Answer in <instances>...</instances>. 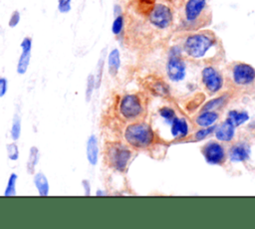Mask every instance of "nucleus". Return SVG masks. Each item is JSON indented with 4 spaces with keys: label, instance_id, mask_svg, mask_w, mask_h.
Segmentation results:
<instances>
[{
    "label": "nucleus",
    "instance_id": "obj_1",
    "mask_svg": "<svg viewBox=\"0 0 255 229\" xmlns=\"http://www.w3.org/2000/svg\"><path fill=\"white\" fill-rule=\"evenodd\" d=\"M182 52L193 61L216 62L224 56V51L218 37L209 30H201L185 37Z\"/></svg>",
    "mask_w": 255,
    "mask_h": 229
},
{
    "label": "nucleus",
    "instance_id": "obj_2",
    "mask_svg": "<svg viewBox=\"0 0 255 229\" xmlns=\"http://www.w3.org/2000/svg\"><path fill=\"white\" fill-rule=\"evenodd\" d=\"M211 22V10L207 0H185L182 7L183 30H198Z\"/></svg>",
    "mask_w": 255,
    "mask_h": 229
},
{
    "label": "nucleus",
    "instance_id": "obj_3",
    "mask_svg": "<svg viewBox=\"0 0 255 229\" xmlns=\"http://www.w3.org/2000/svg\"><path fill=\"white\" fill-rule=\"evenodd\" d=\"M125 138L134 147H147L152 143L154 133L148 124L136 122L128 125L125 130Z\"/></svg>",
    "mask_w": 255,
    "mask_h": 229
},
{
    "label": "nucleus",
    "instance_id": "obj_4",
    "mask_svg": "<svg viewBox=\"0 0 255 229\" xmlns=\"http://www.w3.org/2000/svg\"><path fill=\"white\" fill-rule=\"evenodd\" d=\"M182 50L178 46L171 47L166 63V74L173 82H179L185 77L186 66L182 58Z\"/></svg>",
    "mask_w": 255,
    "mask_h": 229
},
{
    "label": "nucleus",
    "instance_id": "obj_5",
    "mask_svg": "<svg viewBox=\"0 0 255 229\" xmlns=\"http://www.w3.org/2000/svg\"><path fill=\"white\" fill-rule=\"evenodd\" d=\"M149 23L160 30L168 28L173 21L171 9L163 3H155L147 13Z\"/></svg>",
    "mask_w": 255,
    "mask_h": 229
},
{
    "label": "nucleus",
    "instance_id": "obj_6",
    "mask_svg": "<svg viewBox=\"0 0 255 229\" xmlns=\"http://www.w3.org/2000/svg\"><path fill=\"white\" fill-rule=\"evenodd\" d=\"M130 158V151L128 147L113 143L107 147V160L111 167L118 171H124Z\"/></svg>",
    "mask_w": 255,
    "mask_h": 229
},
{
    "label": "nucleus",
    "instance_id": "obj_7",
    "mask_svg": "<svg viewBox=\"0 0 255 229\" xmlns=\"http://www.w3.org/2000/svg\"><path fill=\"white\" fill-rule=\"evenodd\" d=\"M231 79L237 86H250L255 82V69L246 63H233L231 66Z\"/></svg>",
    "mask_w": 255,
    "mask_h": 229
},
{
    "label": "nucleus",
    "instance_id": "obj_8",
    "mask_svg": "<svg viewBox=\"0 0 255 229\" xmlns=\"http://www.w3.org/2000/svg\"><path fill=\"white\" fill-rule=\"evenodd\" d=\"M120 113L127 118L131 119L138 116L142 112V106L140 100L135 95H126L120 103Z\"/></svg>",
    "mask_w": 255,
    "mask_h": 229
},
{
    "label": "nucleus",
    "instance_id": "obj_9",
    "mask_svg": "<svg viewBox=\"0 0 255 229\" xmlns=\"http://www.w3.org/2000/svg\"><path fill=\"white\" fill-rule=\"evenodd\" d=\"M201 81L205 89L210 93L218 92L223 86L221 73L212 66H206L201 71Z\"/></svg>",
    "mask_w": 255,
    "mask_h": 229
},
{
    "label": "nucleus",
    "instance_id": "obj_10",
    "mask_svg": "<svg viewBox=\"0 0 255 229\" xmlns=\"http://www.w3.org/2000/svg\"><path fill=\"white\" fill-rule=\"evenodd\" d=\"M32 46H33V41L31 37L26 36L22 39L20 43L21 54L19 56L17 66H16V73L18 75H25L28 71L30 61H31V55H32Z\"/></svg>",
    "mask_w": 255,
    "mask_h": 229
},
{
    "label": "nucleus",
    "instance_id": "obj_11",
    "mask_svg": "<svg viewBox=\"0 0 255 229\" xmlns=\"http://www.w3.org/2000/svg\"><path fill=\"white\" fill-rule=\"evenodd\" d=\"M205 160L209 164H221L225 160V151L223 146L215 141H210L202 148Z\"/></svg>",
    "mask_w": 255,
    "mask_h": 229
},
{
    "label": "nucleus",
    "instance_id": "obj_12",
    "mask_svg": "<svg viewBox=\"0 0 255 229\" xmlns=\"http://www.w3.org/2000/svg\"><path fill=\"white\" fill-rule=\"evenodd\" d=\"M234 132L235 126L227 119L219 125H216L214 129V134L219 141H230L234 136Z\"/></svg>",
    "mask_w": 255,
    "mask_h": 229
},
{
    "label": "nucleus",
    "instance_id": "obj_13",
    "mask_svg": "<svg viewBox=\"0 0 255 229\" xmlns=\"http://www.w3.org/2000/svg\"><path fill=\"white\" fill-rule=\"evenodd\" d=\"M87 160L91 165H96L99 160V144L98 138L95 134H91L87 139L86 144Z\"/></svg>",
    "mask_w": 255,
    "mask_h": 229
},
{
    "label": "nucleus",
    "instance_id": "obj_14",
    "mask_svg": "<svg viewBox=\"0 0 255 229\" xmlns=\"http://www.w3.org/2000/svg\"><path fill=\"white\" fill-rule=\"evenodd\" d=\"M33 183L37 189L39 196L46 197L49 195L50 193L49 180L42 171H38L33 174Z\"/></svg>",
    "mask_w": 255,
    "mask_h": 229
},
{
    "label": "nucleus",
    "instance_id": "obj_15",
    "mask_svg": "<svg viewBox=\"0 0 255 229\" xmlns=\"http://www.w3.org/2000/svg\"><path fill=\"white\" fill-rule=\"evenodd\" d=\"M229 157L233 162H243L249 158V147L245 143H237L230 148Z\"/></svg>",
    "mask_w": 255,
    "mask_h": 229
},
{
    "label": "nucleus",
    "instance_id": "obj_16",
    "mask_svg": "<svg viewBox=\"0 0 255 229\" xmlns=\"http://www.w3.org/2000/svg\"><path fill=\"white\" fill-rule=\"evenodd\" d=\"M171 134L173 137H184L187 135L188 133V124L185 121V119L183 118H179V117H174L171 120Z\"/></svg>",
    "mask_w": 255,
    "mask_h": 229
},
{
    "label": "nucleus",
    "instance_id": "obj_17",
    "mask_svg": "<svg viewBox=\"0 0 255 229\" xmlns=\"http://www.w3.org/2000/svg\"><path fill=\"white\" fill-rule=\"evenodd\" d=\"M108 70H109V74L112 77H116L119 73L120 67H121V55H120V51L118 49H113L108 57Z\"/></svg>",
    "mask_w": 255,
    "mask_h": 229
},
{
    "label": "nucleus",
    "instance_id": "obj_18",
    "mask_svg": "<svg viewBox=\"0 0 255 229\" xmlns=\"http://www.w3.org/2000/svg\"><path fill=\"white\" fill-rule=\"evenodd\" d=\"M40 160V150L38 146L32 145L29 149L28 158L26 162V171L28 174L33 175L36 172V166Z\"/></svg>",
    "mask_w": 255,
    "mask_h": 229
},
{
    "label": "nucleus",
    "instance_id": "obj_19",
    "mask_svg": "<svg viewBox=\"0 0 255 229\" xmlns=\"http://www.w3.org/2000/svg\"><path fill=\"white\" fill-rule=\"evenodd\" d=\"M218 118V114L214 111H203L195 119L196 123L202 127L214 124Z\"/></svg>",
    "mask_w": 255,
    "mask_h": 229
},
{
    "label": "nucleus",
    "instance_id": "obj_20",
    "mask_svg": "<svg viewBox=\"0 0 255 229\" xmlns=\"http://www.w3.org/2000/svg\"><path fill=\"white\" fill-rule=\"evenodd\" d=\"M249 119V115L246 112H241V111H230L228 113V117L227 120L230 121L235 127L241 125L242 123L246 122Z\"/></svg>",
    "mask_w": 255,
    "mask_h": 229
},
{
    "label": "nucleus",
    "instance_id": "obj_21",
    "mask_svg": "<svg viewBox=\"0 0 255 229\" xmlns=\"http://www.w3.org/2000/svg\"><path fill=\"white\" fill-rule=\"evenodd\" d=\"M22 131V123H21V116L18 113H15L12 118L11 128H10V137L13 141H17L21 136Z\"/></svg>",
    "mask_w": 255,
    "mask_h": 229
},
{
    "label": "nucleus",
    "instance_id": "obj_22",
    "mask_svg": "<svg viewBox=\"0 0 255 229\" xmlns=\"http://www.w3.org/2000/svg\"><path fill=\"white\" fill-rule=\"evenodd\" d=\"M105 60H106V49L103 50L100 58H99V61H98V64H97V67H96V74L94 75L95 77V87L96 89H99L100 86H101V83H102V78H103V72H104V66H105Z\"/></svg>",
    "mask_w": 255,
    "mask_h": 229
},
{
    "label": "nucleus",
    "instance_id": "obj_23",
    "mask_svg": "<svg viewBox=\"0 0 255 229\" xmlns=\"http://www.w3.org/2000/svg\"><path fill=\"white\" fill-rule=\"evenodd\" d=\"M17 180H18V175L15 172H12L8 177L7 184H6L4 193H3V195L5 197H11V196H15L17 194V191H16Z\"/></svg>",
    "mask_w": 255,
    "mask_h": 229
},
{
    "label": "nucleus",
    "instance_id": "obj_24",
    "mask_svg": "<svg viewBox=\"0 0 255 229\" xmlns=\"http://www.w3.org/2000/svg\"><path fill=\"white\" fill-rule=\"evenodd\" d=\"M124 27H125V16L123 15V13L118 16H115V19L112 24L113 34L115 36H120L124 31Z\"/></svg>",
    "mask_w": 255,
    "mask_h": 229
},
{
    "label": "nucleus",
    "instance_id": "obj_25",
    "mask_svg": "<svg viewBox=\"0 0 255 229\" xmlns=\"http://www.w3.org/2000/svg\"><path fill=\"white\" fill-rule=\"evenodd\" d=\"M6 153L7 157L11 161H16L19 159L20 156V151H19V146L16 143V141H11L6 144Z\"/></svg>",
    "mask_w": 255,
    "mask_h": 229
},
{
    "label": "nucleus",
    "instance_id": "obj_26",
    "mask_svg": "<svg viewBox=\"0 0 255 229\" xmlns=\"http://www.w3.org/2000/svg\"><path fill=\"white\" fill-rule=\"evenodd\" d=\"M226 102V98L225 97H219L216 99H213L209 102H207L203 107H202V111H213L216 110L220 107H222Z\"/></svg>",
    "mask_w": 255,
    "mask_h": 229
},
{
    "label": "nucleus",
    "instance_id": "obj_27",
    "mask_svg": "<svg viewBox=\"0 0 255 229\" xmlns=\"http://www.w3.org/2000/svg\"><path fill=\"white\" fill-rule=\"evenodd\" d=\"M95 89H96V87H95V77H94L93 74H90L87 77L86 90H85V99H86L87 103H89L91 101V98H92V95H93V92H94Z\"/></svg>",
    "mask_w": 255,
    "mask_h": 229
},
{
    "label": "nucleus",
    "instance_id": "obj_28",
    "mask_svg": "<svg viewBox=\"0 0 255 229\" xmlns=\"http://www.w3.org/2000/svg\"><path fill=\"white\" fill-rule=\"evenodd\" d=\"M215 127H216V125H213V124H212V125H209V126H206V127H203V128L199 129V130L195 133V135H194L195 139H196V140H202V139H204L205 137H207L208 135H210L212 132H214Z\"/></svg>",
    "mask_w": 255,
    "mask_h": 229
},
{
    "label": "nucleus",
    "instance_id": "obj_29",
    "mask_svg": "<svg viewBox=\"0 0 255 229\" xmlns=\"http://www.w3.org/2000/svg\"><path fill=\"white\" fill-rule=\"evenodd\" d=\"M21 20V13L19 10H13L10 14V17L8 19V27L9 28H15L19 25Z\"/></svg>",
    "mask_w": 255,
    "mask_h": 229
},
{
    "label": "nucleus",
    "instance_id": "obj_30",
    "mask_svg": "<svg viewBox=\"0 0 255 229\" xmlns=\"http://www.w3.org/2000/svg\"><path fill=\"white\" fill-rule=\"evenodd\" d=\"M57 9L61 14H68L72 9V0H58Z\"/></svg>",
    "mask_w": 255,
    "mask_h": 229
},
{
    "label": "nucleus",
    "instance_id": "obj_31",
    "mask_svg": "<svg viewBox=\"0 0 255 229\" xmlns=\"http://www.w3.org/2000/svg\"><path fill=\"white\" fill-rule=\"evenodd\" d=\"M159 115L161 117H163L165 120H167L168 122H171V120L175 117V113L171 108L168 107H163L159 110Z\"/></svg>",
    "mask_w": 255,
    "mask_h": 229
},
{
    "label": "nucleus",
    "instance_id": "obj_32",
    "mask_svg": "<svg viewBox=\"0 0 255 229\" xmlns=\"http://www.w3.org/2000/svg\"><path fill=\"white\" fill-rule=\"evenodd\" d=\"M8 91V80L3 77L0 76V98L5 97V95L7 94Z\"/></svg>",
    "mask_w": 255,
    "mask_h": 229
},
{
    "label": "nucleus",
    "instance_id": "obj_33",
    "mask_svg": "<svg viewBox=\"0 0 255 229\" xmlns=\"http://www.w3.org/2000/svg\"><path fill=\"white\" fill-rule=\"evenodd\" d=\"M82 186L84 188V194L86 196H90L91 195V184L90 181L87 179H83L82 180Z\"/></svg>",
    "mask_w": 255,
    "mask_h": 229
},
{
    "label": "nucleus",
    "instance_id": "obj_34",
    "mask_svg": "<svg viewBox=\"0 0 255 229\" xmlns=\"http://www.w3.org/2000/svg\"><path fill=\"white\" fill-rule=\"evenodd\" d=\"M120 14H122V8H121V6L120 5H115L114 6V15L115 16H118V15H120Z\"/></svg>",
    "mask_w": 255,
    "mask_h": 229
}]
</instances>
